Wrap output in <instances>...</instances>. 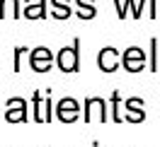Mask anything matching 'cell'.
Wrapping results in <instances>:
<instances>
[{"label": "cell", "mask_w": 160, "mask_h": 147, "mask_svg": "<svg viewBox=\"0 0 160 147\" xmlns=\"http://www.w3.org/2000/svg\"><path fill=\"white\" fill-rule=\"evenodd\" d=\"M56 65L61 72H78L80 70V39H73L70 46H63L56 56Z\"/></svg>", "instance_id": "6da1fadb"}, {"label": "cell", "mask_w": 160, "mask_h": 147, "mask_svg": "<svg viewBox=\"0 0 160 147\" xmlns=\"http://www.w3.org/2000/svg\"><path fill=\"white\" fill-rule=\"evenodd\" d=\"M121 65L126 72H141L146 70V51H141L138 46H129L121 53Z\"/></svg>", "instance_id": "7a4b0ae2"}, {"label": "cell", "mask_w": 160, "mask_h": 147, "mask_svg": "<svg viewBox=\"0 0 160 147\" xmlns=\"http://www.w3.org/2000/svg\"><path fill=\"white\" fill-rule=\"evenodd\" d=\"M27 101L22 97H12L5 104V121L8 123H27Z\"/></svg>", "instance_id": "3957f363"}, {"label": "cell", "mask_w": 160, "mask_h": 147, "mask_svg": "<svg viewBox=\"0 0 160 147\" xmlns=\"http://www.w3.org/2000/svg\"><path fill=\"white\" fill-rule=\"evenodd\" d=\"M53 63H56V58L46 46H39V48H34L29 53V65L34 72H49Z\"/></svg>", "instance_id": "277c9868"}, {"label": "cell", "mask_w": 160, "mask_h": 147, "mask_svg": "<svg viewBox=\"0 0 160 147\" xmlns=\"http://www.w3.org/2000/svg\"><path fill=\"white\" fill-rule=\"evenodd\" d=\"M97 65H100L102 72H117L121 65V53L114 46H104L97 53Z\"/></svg>", "instance_id": "5b68a950"}, {"label": "cell", "mask_w": 160, "mask_h": 147, "mask_svg": "<svg viewBox=\"0 0 160 147\" xmlns=\"http://www.w3.org/2000/svg\"><path fill=\"white\" fill-rule=\"evenodd\" d=\"M78 113H80V104L73 97H66L56 104V118L61 123H73L78 118Z\"/></svg>", "instance_id": "8992f818"}, {"label": "cell", "mask_w": 160, "mask_h": 147, "mask_svg": "<svg viewBox=\"0 0 160 147\" xmlns=\"http://www.w3.org/2000/svg\"><path fill=\"white\" fill-rule=\"evenodd\" d=\"M92 108H100V121H109V113H107V101L102 97H88L85 104H82V121L90 123L92 121Z\"/></svg>", "instance_id": "52a82bcc"}, {"label": "cell", "mask_w": 160, "mask_h": 147, "mask_svg": "<svg viewBox=\"0 0 160 147\" xmlns=\"http://www.w3.org/2000/svg\"><path fill=\"white\" fill-rule=\"evenodd\" d=\"M126 111H129V116H126V121L129 123H143L146 121V111H143V106H146V101L141 97H131L126 99Z\"/></svg>", "instance_id": "ba28073f"}, {"label": "cell", "mask_w": 160, "mask_h": 147, "mask_svg": "<svg viewBox=\"0 0 160 147\" xmlns=\"http://www.w3.org/2000/svg\"><path fill=\"white\" fill-rule=\"evenodd\" d=\"M27 20H46V0H24Z\"/></svg>", "instance_id": "9c48e42d"}, {"label": "cell", "mask_w": 160, "mask_h": 147, "mask_svg": "<svg viewBox=\"0 0 160 147\" xmlns=\"http://www.w3.org/2000/svg\"><path fill=\"white\" fill-rule=\"evenodd\" d=\"M75 5H78V15L80 20H95V15H97V7H95V0H75Z\"/></svg>", "instance_id": "30bf717a"}, {"label": "cell", "mask_w": 160, "mask_h": 147, "mask_svg": "<svg viewBox=\"0 0 160 147\" xmlns=\"http://www.w3.org/2000/svg\"><path fill=\"white\" fill-rule=\"evenodd\" d=\"M5 17H12V20L22 17L20 0H2V5H0V20H5Z\"/></svg>", "instance_id": "8fae6325"}, {"label": "cell", "mask_w": 160, "mask_h": 147, "mask_svg": "<svg viewBox=\"0 0 160 147\" xmlns=\"http://www.w3.org/2000/svg\"><path fill=\"white\" fill-rule=\"evenodd\" d=\"M51 7H53V12H51V17H56V20H68L70 17V0H51Z\"/></svg>", "instance_id": "7c38bea8"}, {"label": "cell", "mask_w": 160, "mask_h": 147, "mask_svg": "<svg viewBox=\"0 0 160 147\" xmlns=\"http://www.w3.org/2000/svg\"><path fill=\"white\" fill-rule=\"evenodd\" d=\"M121 94H119V89H114L112 92V99H109V108H112V121L114 123H121Z\"/></svg>", "instance_id": "4fadbf2b"}, {"label": "cell", "mask_w": 160, "mask_h": 147, "mask_svg": "<svg viewBox=\"0 0 160 147\" xmlns=\"http://www.w3.org/2000/svg\"><path fill=\"white\" fill-rule=\"evenodd\" d=\"M114 5H117V17L119 20H126L129 15H136V0H126L124 5H121V0H114Z\"/></svg>", "instance_id": "5bb4252c"}, {"label": "cell", "mask_w": 160, "mask_h": 147, "mask_svg": "<svg viewBox=\"0 0 160 147\" xmlns=\"http://www.w3.org/2000/svg\"><path fill=\"white\" fill-rule=\"evenodd\" d=\"M32 118H34V123H46L44 121V113H41V92L37 89L34 92V97H32Z\"/></svg>", "instance_id": "9a60e30c"}, {"label": "cell", "mask_w": 160, "mask_h": 147, "mask_svg": "<svg viewBox=\"0 0 160 147\" xmlns=\"http://www.w3.org/2000/svg\"><path fill=\"white\" fill-rule=\"evenodd\" d=\"M158 46H160V41H158V39H150V63H148V70H150V72H160Z\"/></svg>", "instance_id": "2e32d148"}, {"label": "cell", "mask_w": 160, "mask_h": 147, "mask_svg": "<svg viewBox=\"0 0 160 147\" xmlns=\"http://www.w3.org/2000/svg\"><path fill=\"white\" fill-rule=\"evenodd\" d=\"M24 51H29V48H24V46H17V48H15V65H12L15 72L22 70V56H24Z\"/></svg>", "instance_id": "e0dca14e"}, {"label": "cell", "mask_w": 160, "mask_h": 147, "mask_svg": "<svg viewBox=\"0 0 160 147\" xmlns=\"http://www.w3.org/2000/svg\"><path fill=\"white\" fill-rule=\"evenodd\" d=\"M148 17H158V5H155V0H148Z\"/></svg>", "instance_id": "ac0fdd59"}, {"label": "cell", "mask_w": 160, "mask_h": 147, "mask_svg": "<svg viewBox=\"0 0 160 147\" xmlns=\"http://www.w3.org/2000/svg\"><path fill=\"white\" fill-rule=\"evenodd\" d=\"M0 5H2V0H0Z\"/></svg>", "instance_id": "d6986e66"}]
</instances>
